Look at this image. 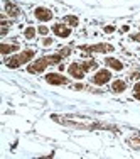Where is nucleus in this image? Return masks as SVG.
Wrapping results in <instances>:
<instances>
[{
    "label": "nucleus",
    "instance_id": "nucleus-13",
    "mask_svg": "<svg viewBox=\"0 0 140 159\" xmlns=\"http://www.w3.org/2000/svg\"><path fill=\"white\" fill-rule=\"evenodd\" d=\"M17 49H19V44H17V43H14V44H5V43H2V46H0L2 54H10V52L17 51Z\"/></svg>",
    "mask_w": 140,
    "mask_h": 159
},
{
    "label": "nucleus",
    "instance_id": "nucleus-20",
    "mask_svg": "<svg viewBox=\"0 0 140 159\" xmlns=\"http://www.w3.org/2000/svg\"><path fill=\"white\" fill-rule=\"evenodd\" d=\"M107 34H112V32H115V25H105V29H103Z\"/></svg>",
    "mask_w": 140,
    "mask_h": 159
},
{
    "label": "nucleus",
    "instance_id": "nucleus-19",
    "mask_svg": "<svg viewBox=\"0 0 140 159\" xmlns=\"http://www.w3.org/2000/svg\"><path fill=\"white\" fill-rule=\"evenodd\" d=\"M37 32H39V34H41V36H46V34L49 32V29L46 27V25H41V27H39V29H37Z\"/></svg>",
    "mask_w": 140,
    "mask_h": 159
},
{
    "label": "nucleus",
    "instance_id": "nucleus-22",
    "mask_svg": "<svg viewBox=\"0 0 140 159\" xmlns=\"http://www.w3.org/2000/svg\"><path fill=\"white\" fill-rule=\"evenodd\" d=\"M42 44H44L46 48H47V46H51V44H52V39H51V37H46V39L42 41Z\"/></svg>",
    "mask_w": 140,
    "mask_h": 159
},
{
    "label": "nucleus",
    "instance_id": "nucleus-4",
    "mask_svg": "<svg viewBox=\"0 0 140 159\" xmlns=\"http://www.w3.org/2000/svg\"><path fill=\"white\" fill-rule=\"evenodd\" d=\"M49 64H52L51 59H49V56H44V58L37 59L36 63H32L31 66L27 68V71H29V73H34V75H36V73H42V71L46 70Z\"/></svg>",
    "mask_w": 140,
    "mask_h": 159
},
{
    "label": "nucleus",
    "instance_id": "nucleus-17",
    "mask_svg": "<svg viewBox=\"0 0 140 159\" xmlns=\"http://www.w3.org/2000/svg\"><path fill=\"white\" fill-rule=\"evenodd\" d=\"M24 36L27 37V39H34V36H36V29H34V27H27V29H25V32H24Z\"/></svg>",
    "mask_w": 140,
    "mask_h": 159
},
{
    "label": "nucleus",
    "instance_id": "nucleus-16",
    "mask_svg": "<svg viewBox=\"0 0 140 159\" xmlns=\"http://www.w3.org/2000/svg\"><path fill=\"white\" fill-rule=\"evenodd\" d=\"M81 66H83V70H85V71H90V70H93V68H98V63L94 61V59H91V61H85Z\"/></svg>",
    "mask_w": 140,
    "mask_h": 159
},
{
    "label": "nucleus",
    "instance_id": "nucleus-7",
    "mask_svg": "<svg viewBox=\"0 0 140 159\" xmlns=\"http://www.w3.org/2000/svg\"><path fill=\"white\" fill-rule=\"evenodd\" d=\"M46 81L49 85H66L68 78L59 73H49V75H46Z\"/></svg>",
    "mask_w": 140,
    "mask_h": 159
},
{
    "label": "nucleus",
    "instance_id": "nucleus-6",
    "mask_svg": "<svg viewBox=\"0 0 140 159\" xmlns=\"http://www.w3.org/2000/svg\"><path fill=\"white\" fill-rule=\"evenodd\" d=\"M68 71H69L71 76L76 78V80H83V78H85V73H86V71L83 70V66H81V64H78V63L69 64V66H68Z\"/></svg>",
    "mask_w": 140,
    "mask_h": 159
},
{
    "label": "nucleus",
    "instance_id": "nucleus-2",
    "mask_svg": "<svg viewBox=\"0 0 140 159\" xmlns=\"http://www.w3.org/2000/svg\"><path fill=\"white\" fill-rule=\"evenodd\" d=\"M34 54H36V52H34L32 49H25V51H22L20 54H15V56H12V58H7L5 64L9 68H12V70H15V68L25 64L27 61H31V59L34 58Z\"/></svg>",
    "mask_w": 140,
    "mask_h": 159
},
{
    "label": "nucleus",
    "instance_id": "nucleus-3",
    "mask_svg": "<svg viewBox=\"0 0 140 159\" xmlns=\"http://www.w3.org/2000/svg\"><path fill=\"white\" fill-rule=\"evenodd\" d=\"M79 49L85 52H113V46L112 44H107V43H101V44H93V46H79Z\"/></svg>",
    "mask_w": 140,
    "mask_h": 159
},
{
    "label": "nucleus",
    "instance_id": "nucleus-23",
    "mask_svg": "<svg viewBox=\"0 0 140 159\" xmlns=\"http://www.w3.org/2000/svg\"><path fill=\"white\" fill-rule=\"evenodd\" d=\"M132 39H133V41H138V43H140V32H138V34H133V36H132Z\"/></svg>",
    "mask_w": 140,
    "mask_h": 159
},
{
    "label": "nucleus",
    "instance_id": "nucleus-11",
    "mask_svg": "<svg viewBox=\"0 0 140 159\" xmlns=\"http://www.w3.org/2000/svg\"><path fill=\"white\" fill-rule=\"evenodd\" d=\"M105 63H107V66L113 68L115 71H122L123 70L122 61H118V59H115V58H107V59H105Z\"/></svg>",
    "mask_w": 140,
    "mask_h": 159
},
{
    "label": "nucleus",
    "instance_id": "nucleus-18",
    "mask_svg": "<svg viewBox=\"0 0 140 159\" xmlns=\"http://www.w3.org/2000/svg\"><path fill=\"white\" fill-rule=\"evenodd\" d=\"M133 98H137V100H140V81H138L137 85L133 86Z\"/></svg>",
    "mask_w": 140,
    "mask_h": 159
},
{
    "label": "nucleus",
    "instance_id": "nucleus-9",
    "mask_svg": "<svg viewBox=\"0 0 140 159\" xmlns=\"http://www.w3.org/2000/svg\"><path fill=\"white\" fill-rule=\"evenodd\" d=\"M52 32L59 37H68L71 34V27H68V25H64V24H56L54 27H52Z\"/></svg>",
    "mask_w": 140,
    "mask_h": 159
},
{
    "label": "nucleus",
    "instance_id": "nucleus-10",
    "mask_svg": "<svg viewBox=\"0 0 140 159\" xmlns=\"http://www.w3.org/2000/svg\"><path fill=\"white\" fill-rule=\"evenodd\" d=\"M5 14L9 17H19L20 16V9L15 5V3H12V2H5Z\"/></svg>",
    "mask_w": 140,
    "mask_h": 159
},
{
    "label": "nucleus",
    "instance_id": "nucleus-1",
    "mask_svg": "<svg viewBox=\"0 0 140 159\" xmlns=\"http://www.w3.org/2000/svg\"><path fill=\"white\" fill-rule=\"evenodd\" d=\"M52 120H56L58 124L68 127H74V129H86V130H93V129H108V125L98 124L94 120L90 119H81V117H69V115H52Z\"/></svg>",
    "mask_w": 140,
    "mask_h": 159
},
{
    "label": "nucleus",
    "instance_id": "nucleus-5",
    "mask_svg": "<svg viewBox=\"0 0 140 159\" xmlns=\"http://www.w3.org/2000/svg\"><path fill=\"white\" fill-rule=\"evenodd\" d=\"M110 80H112V73H110L108 70H100L96 75L93 76L91 81L94 85H105V83H108Z\"/></svg>",
    "mask_w": 140,
    "mask_h": 159
},
{
    "label": "nucleus",
    "instance_id": "nucleus-12",
    "mask_svg": "<svg viewBox=\"0 0 140 159\" xmlns=\"http://www.w3.org/2000/svg\"><path fill=\"white\" fill-rule=\"evenodd\" d=\"M125 88H127V83H125L123 80H115V81L112 83V90L115 93H122V92H125Z\"/></svg>",
    "mask_w": 140,
    "mask_h": 159
},
{
    "label": "nucleus",
    "instance_id": "nucleus-15",
    "mask_svg": "<svg viewBox=\"0 0 140 159\" xmlns=\"http://www.w3.org/2000/svg\"><path fill=\"white\" fill-rule=\"evenodd\" d=\"M64 22H66V24H69L71 27H76L79 20H78L76 16H66V17H64Z\"/></svg>",
    "mask_w": 140,
    "mask_h": 159
},
{
    "label": "nucleus",
    "instance_id": "nucleus-8",
    "mask_svg": "<svg viewBox=\"0 0 140 159\" xmlns=\"http://www.w3.org/2000/svg\"><path fill=\"white\" fill-rule=\"evenodd\" d=\"M34 16H36L37 20H42V22H47L52 19V12L49 9H44V7H37L34 10Z\"/></svg>",
    "mask_w": 140,
    "mask_h": 159
},
{
    "label": "nucleus",
    "instance_id": "nucleus-21",
    "mask_svg": "<svg viewBox=\"0 0 140 159\" xmlns=\"http://www.w3.org/2000/svg\"><path fill=\"white\" fill-rule=\"evenodd\" d=\"M59 52L63 54V58H64V56H69V54H71V48H64V49H61Z\"/></svg>",
    "mask_w": 140,
    "mask_h": 159
},
{
    "label": "nucleus",
    "instance_id": "nucleus-14",
    "mask_svg": "<svg viewBox=\"0 0 140 159\" xmlns=\"http://www.w3.org/2000/svg\"><path fill=\"white\" fill-rule=\"evenodd\" d=\"M127 142H128V146H130L132 149H135V151H140V139H138V137H130Z\"/></svg>",
    "mask_w": 140,
    "mask_h": 159
}]
</instances>
